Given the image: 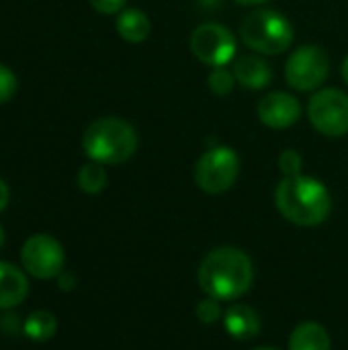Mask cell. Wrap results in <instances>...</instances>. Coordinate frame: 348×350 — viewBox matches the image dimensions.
I'll list each match as a JSON object with an SVG mask.
<instances>
[{"instance_id": "13", "label": "cell", "mask_w": 348, "mask_h": 350, "mask_svg": "<svg viewBox=\"0 0 348 350\" xmlns=\"http://www.w3.org/2000/svg\"><path fill=\"white\" fill-rule=\"evenodd\" d=\"M29 293L27 277L12 265L0 262V310L18 306Z\"/></svg>"}, {"instance_id": "20", "label": "cell", "mask_w": 348, "mask_h": 350, "mask_svg": "<svg viewBox=\"0 0 348 350\" xmlns=\"http://www.w3.org/2000/svg\"><path fill=\"white\" fill-rule=\"evenodd\" d=\"M16 92V76L0 64V105L8 103Z\"/></svg>"}, {"instance_id": "28", "label": "cell", "mask_w": 348, "mask_h": 350, "mask_svg": "<svg viewBox=\"0 0 348 350\" xmlns=\"http://www.w3.org/2000/svg\"><path fill=\"white\" fill-rule=\"evenodd\" d=\"M254 350H277V349H269V347H263V349H254Z\"/></svg>"}, {"instance_id": "27", "label": "cell", "mask_w": 348, "mask_h": 350, "mask_svg": "<svg viewBox=\"0 0 348 350\" xmlns=\"http://www.w3.org/2000/svg\"><path fill=\"white\" fill-rule=\"evenodd\" d=\"M2 246H4V232H2V228H0V250H2Z\"/></svg>"}, {"instance_id": "14", "label": "cell", "mask_w": 348, "mask_h": 350, "mask_svg": "<svg viewBox=\"0 0 348 350\" xmlns=\"http://www.w3.org/2000/svg\"><path fill=\"white\" fill-rule=\"evenodd\" d=\"M115 27H117L119 37L129 43H142L152 33V23H150L148 14L139 8L121 10L115 21Z\"/></svg>"}, {"instance_id": "3", "label": "cell", "mask_w": 348, "mask_h": 350, "mask_svg": "<svg viewBox=\"0 0 348 350\" xmlns=\"http://www.w3.org/2000/svg\"><path fill=\"white\" fill-rule=\"evenodd\" d=\"M82 148L98 164H123L137 152V133L125 119L103 117L86 127Z\"/></svg>"}, {"instance_id": "12", "label": "cell", "mask_w": 348, "mask_h": 350, "mask_svg": "<svg viewBox=\"0 0 348 350\" xmlns=\"http://www.w3.org/2000/svg\"><path fill=\"white\" fill-rule=\"evenodd\" d=\"M224 326L228 334L236 340H252L260 332V318L258 314L242 304L232 306L224 316Z\"/></svg>"}, {"instance_id": "7", "label": "cell", "mask_w": 348, "mask_h": 350, "mask_svg": "<svg viewBox=\"0 0 348 350\" xmlns=\"http://www.w3.org/2000/svg\"><path fill=\"white\" fill-rule=\"evenodd\" d=\"M310 123L326 137L348 133V94L340 88H322L308 103Z\"/></svg>"}, {"instance_id": "2", "label": "cell", "mask_w": 348, "mask_h": 350, "mask_svg": "<svg viewBox=\"0 0 348 350\" xmlns=\"http://www.w3.org/2000/svg\"><path fill=\"white\" fill-rule=\"evenodd\" d=\"M275 205L279 213L302 228H314L326 221L332 209L328 189L312 176H285L275 189Z\"/></svg>"}, {"instance_id": "18", "label": "cell", "mask_w": 348, "mask_h": 350, "mask_svg": "<svg viewBox=\"0 0 348 350\" xmlns=\"http://www.w3.org/2000/svg\"><path fill=\"white\" fill-rule=\"evenodd\" d=\"M207 84L215 96H228L238 82H236L234 72H230L228 68H213L209 78H207Z\"/></svg>"}, {"instance_id": "19", "label": "cell", "mask_w": 348, "mask_h": 350, "mask_svg": "<svg viewBox=\"0 0 348 350\" xmlns=\"http://www.w3.org/2000/svg\"><path fill=\"white\" fill-rule=\"evenodd\" d=\"M279 168L285 176H297L302 170V156L295 150H285L279 156Z\"/></svg>"}, {"instance_id": "1", "label": "cell", "mask_w": 348, "mask_h": 350, "mask_svg": "<svg viewBox=\"0 0 348 350\" xmlns=\"http://www.w3.org/2000/svg\"><path fill=\"white\" fill-rule=\"evenodd\" d=\"M199 287L217 301H232L242 297L254 279L250 256L232 246L211 250L199 267Z\"/></svg>"}, {"instance_id": "26", "label": "cell", "mask_w": 348, "mask_h": 350, "mask_svg": "<svg viewBox=\"0 0 348 350\" xmlns=\"http://www.w3.org/2000/svg\"><path fill=\"white\" fill-rule=\"evenodd\" d=\"M343 78H345V82L348 84V55L347 59L343 62Z\"/></svg>"}, {"instance_id": "5", "label": "cell", "mask_w": 348, "mask_h": 350, "mask_svg": "<svg viewBox=\"0 0 348 350\" xmlns=\"http://www.w3.org/2000/svg\"><path fill=\"white\" fill-rule=\"evenodd\" d=\"M240 174V158L228 146H213L195 164V183L207 195H222L234 187Z\"/></svg>"}, {"instance_id": "15", "label": "cell", "mask_w": 348, "mask_h": 350, "mask_svg": "<svg viewBox=\"0 0 348 350\" xmlns=\"http://www.w3.org/2000/svg\"><path fill=\"white\" fill-rule=\"evenodd\" d=\"M289 350H332V345L328 332L320 324L304 322L293 330L289 338Z\"/></svg>"}, {"instance_id": "4", "label": "cell", "mask_w": 348, "mask_h": 350, "mask_svg": "<svg viewBox=\"0 0 348 350\" xmlns=\"http://www.w3.org/2000/svg\"><path fill=\"white\" fill-rule=\"evenodd\" d=\"M242 41L256 53L277 55L291 47L295 31L289 18L273 8H256L240 25Z\"/></svg>"}, {"instance_id": "11", "label": "cell", "mask_w": 348, "mask_h": 350, "mask_svg": "<svg viewBox=\"0 0 348 350\" xmlns=\"http://www.w3.org/2000/svg\"><path fill=\"white\" fill-rule=\"evenodd\" d=\"M234 76H236V82L242 86V88H248V90H260L265 86H269L273 82V66L260 57V55H240L236 62H234V68H232Z\"/></svg>"}, {"instance_id": "24", "label": "cell", "mask_w": 348, "mask_h": 350, "mask_svg": "<svg viewBox=\"0 0 348 350\" xmlns=\"http://www.w3.org/2000/svg\"><path fill=\"white\" fill-rule=\"evenodd\" d=\"M6 205H8V187H6V183L0 178V213L6 209Z\"/></svg>"}, {"instance_id": "10", "label": "cell", "mask_w": 348, "mask_h": 350, "mask_svg": "<svg viewBox=\"0 0 348 350\" xmlns=\"http://www.w3.org/2000/svg\"><path fill=\"white\" fill-rule=\"evenodd\" d=\"M256 115L271 129H287L302 117V105L287 92H269L258 100Z\"/></svg>"}, {"instance_id": "9", "label": "cell", "mask_w": 348, "mask_h": 350, "mask_svg": "<svg viewBox=\"0 0 348 350\" xmlns=\"http://www.w3.org/2000/svg\"><path fill=\"white\" fill-rule=\"evenodd\" d=\"M21 260L27 273L35 279H53L62 275L64 248L55 238L47 234H37L25 242L21 250Z\"/></svg>"}, {"instance_id": "23", "label": "cell", "mask_w": 348, "mask_h": 350, "mask_svg": "<svg viewBox=\"0 0 348 350\" xmlns=\"http://www.w3.org/2000/svg\"><path fill=\"white\" fill-rule=\"evenodd\" d=\"M59 287H62L64 291H68V289L76 287V279H74V275H70V273H62V275H59Z\"/></svg>"}, {"instance_id": "16", "label": "cell", "mask_w": 348, "mask_h": 350, "mask_svg": "<svg viewBox=\"0 0 348 350\" xmlns=\"http://www.w3.org/2000/svg\"><path fill=\"white\" fill-rule=\"evenodd\" d=\"M55 330H57V320L51 312H45V310L33 312L25 322V334L35 342L49 340L55 334Z\"/></svg>"}, {"instance_id": "17", "label": "cell", "mask_w": 348, "mask_h": 350, "mask_svg": "<svg viewBox=\"0 0 348 350\" xmlns=\"http://www.w3.org/2000/svg\"><path fill=\"white\" fill-rule=\"evenodd\" d=\"M78 187L88 193V195H96L107 187V170L103 164L90 160L88 164H84L78 170Z\"/></svg>"}, {"instance_id": "21", "label": "cell", "mask_w": 348, "mask_h": 350, "mask_svg": "<svg viewBox=\"0 0 348 350\" xmlns=\"http://www.w3.org/2000/svg\"><path fill=\"white\" fill-rule=\"evenodd\" d=\"M217 304H219V301L213 299V297H209V299H205V301L199 304L197 316H199V320H201L203 324H213V322L219 320V306H217Z\"/></svg>"}, {"instance_id": "22", "label": "cell", "mask_w": 348, "mask_h": 350, "mask_svg": "<svg viewBox=\"0 0 348 350\" xmlns=\"http://www.w3.org/2000/svg\"><path fill=\"white\" fill-rule=\"evenodd\" d=\"M88 2L92 4L94 10H98L103 14H117L123 10L127 0H88Z\"/></svg>"}, {"instance_id": "25", "label": "cell", "mask_w": 348, "mask_h": 350, "mask_svg": "<svg viewBox=\"0 0 348 350\" xmlns=\"http://www.w3.org/2000/svg\"><path fill=\"white\" fill-rule=\"evenodd\" d=\"M236 4H242V6H254V4H263L267 0H234Z\"/></svg>"}, {"instance_id": "6", "label": "cell", "mask_w": 348, "mask_h": 350, "mask_svg": "<svg viewBox=\"0 0 348 350\" xmlns=\"http://www.w3.org/2000/svg\"><path fill=\"white\" fill-rule=\"evenodd\" d=\"M330 72V57L320 45L297 47L285 64V80L291 88L302 92L318 90Z\"/></svg>"}, {"instance_id": "8", "label": "cell", "mask_w": 348, "mask_h": 350, "mask_svg": "<svg viewBox=\"0 0 348 350\" xmlns=\"http://www.w3.org/2000/svg\"><path fill=\"white\" fill-rule=\"evenodd\" d=\"M193 55L211 68H226L236 55V37L219 23H203L191 35Z\"/></svg>"}]
</instances>
